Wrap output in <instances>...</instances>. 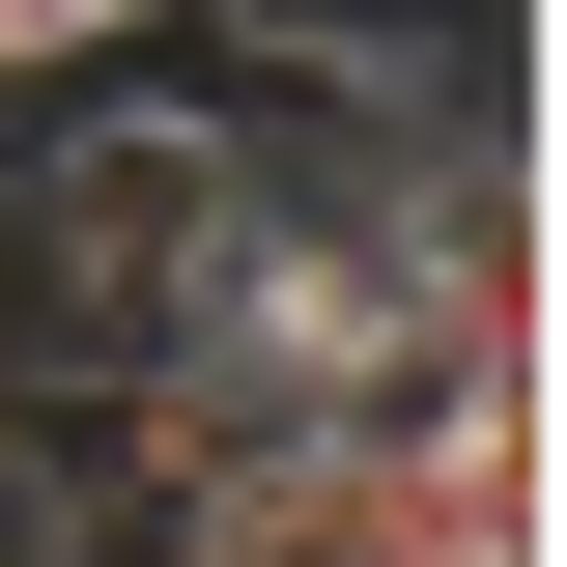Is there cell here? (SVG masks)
Here are the masks:
<instances>
[{"label":"cell","mask_w":567,"mask_h":567,"mask_svg":"<svg viewBox=\"0 0 567 567\" xmlns=\"http://www.w3.org/2000/svg\"><path fill=\"white\" fill-rule=\"evenodd\" d=\"M171 567H398V454L369 425H256L171 483Z\"/></svg>","instance_id":"obj_1"},{"label":"cell","mask_w":567,"mask_h":567,"mask_svg":"<svg viewBox=\"0 0 567 567\" xmlns=\"http://www.w3.org/2000/svg\"><path fill=\"white\" fill-rule=\"evenodd\" d=\"M171 0H0V85H85V58H142Z\"/></svg>","instance_id":"obj_3"},{"label":"cell","mask_w":567,"mask_h":567,"mask_svg":"<svg viewBox=\"0 0 567 567\" xmlns=\"http://www.w3.org/2000/svg\"><path fill=\"white\" fill-rule=\"evenodd\" d=\"M398 567H539V369L511 398H398Z\"/></svg>","instance_id":"obj_2"}]
</instances>
